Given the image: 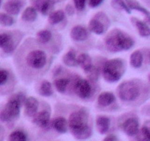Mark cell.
I'll return each mask as SVG.
<instances>
[{
	"label": "cell",
	"mask_w": 150,
	"mask_h": 141,
	"mask_svg": "<svg viewBox=\"0 0 150 141\" xmlns=\"http://www.w3.org/2000/svg\"><path fill=\"white\" fill-rule=\"evenodd\" d=\"M89 114L85 108L73 112L68 120L69 128L73 137L78 140H86L92 135V129L88 124Z\"/></svg>",
	"instance_id": "1"
},
{
	"label": "cell",
	"mask_w": 150,
	"mask_h": 141,
	"mask_svg": "<svg viewBox=\"0 0 150 141\" xmlns=\"http://www.w3.org/2000/svg\"><path fill=\"white\" fill-rule=\"evenodd\" d=\"M105 46L111 52L126 51L133 47L134 41L130 36L119 29H114L105 37Z\"/></svg>",
	"instance_id": "2"
},
{
	"label": "cell",
	"mask_w": 150,
	"mask_h": 141,
	"mask_svg": "<svg viewBox=\"0 0 150 141\" xmlns=\"http://www.w3.org/2000/svg\"><path fill=\"white\" fill-rule=\"evenodd\" d=\"M26 98L21 92L14 94L1 109L0 119L2 122H10L17 119L20 115L21 107L24 104Z\"/></svg>",
	"instance_id": "3"
},
{
	"label": "cell",
	"mask_w": 150,
	"mask_h": 141,
	"mask_svg": "<svg viewBox=\"0 0 150 141\" xmlns=\"http://www.w3.org/2000/svg\"><path fill=\"white\" fill-rule=\"evenodd\" d=\"M125 70V66L122 60L120 58L111 59L104 63L103 75L107 82H115L121 79Z\"/></svg>",
	"instance_id": "4"
},
{
	"label": "cell",
	"mask_w": 150,
	"mask_h": 141,
	"mask_svg": "<svg viewBox=\"0 0 150 141\" xmlns=\"http://www.w3.org/2000/svg\"><path fill=\"white\" fill-rule=\"evenodd\" d=\"M118 95L124 101H133L137 99L141 94V88L134 80L126 81L119 85L117 88Z\"/></svg>",
	"instance_id": "5"
},
{
	"label": "cell",
	"mask_w": 150,
	"mask_h": 141,
	"mask_svg": "<svg viewBox=\"0 0 150 141\" xmlns=\"http://www.w3.org/2000/svg\"><path fill=\"white\" fill-rule=\"evenodd\" d=\"M47 62L46 54L40 49H35L29 51L26 57V63L28 66L33 69L39 70L45 66Z\"/></svg>",
	"instance_id": "6"
},
{
	"label": "cell",
	"mask_w": 150,
	"mask_h": 141,
	"mask_svg": "<svg viewBox=\"0 0 150 141\" xmlns=\"http://www.w3.org/2000/svg\"><path fill=\"white\" fill-rule=\"evenodd\" d=\"M109 24L108 16L103 12H99L89 21V28L91 32L97 35H101L108 27Z\"/></svg>",
	"instance_id": "7"
},
{
	"label": "cell",
	"mask_w": 150,
	"mask_h": 141,
	"mask_svg": "<svg viewBox=\"0 0 150 141\" xmlns=\"http://www.w3.org/2000/svg\"><path fill=\"white\" fill-rule=\"evenodd\" d=\"M73 89L78 96L86 99L92 94V86L88 80L85 79H79L75 82Z\"/></svg>",
	"instance_id": "8"
},
{
	"label": "cell",
	"mask_w": 150,
	"mask_h": 141,
	"mask_svg": "<svg viewBox=\"0 0 150 141\" xmlns=\"http://www.w3.org/2000/svg\"><path fill=\"white\" fill-rule=\"evenodd\" d=\"M0 46L4 53L10 54L16 48V43L13 36L8 32H1L0 35Z\"/></svg>",
	"instance_id": "9"
},
{
	"label": "cell",
	"mask_w": 150,
	"mask_h": 141,
	"mask_svg": "<svg viewBox=\"0 0 150 141\" xmlns=\"http://www.w3.org/2000/svg\"><path fill=\"white\" fill-rule=\"evenodd\" d=\"M51 113L49 110H44L37 113L33 118V123L42 129H48L51 124Z\"/></svg>",
	"instance_id": "10"
},
{
	"label": "cell",
	"mask_w": 150,
	"mask_h": 141,
	"mask_svg": "<svg viewBox=\"0 0 150 141\" xmlns=\"http://www.w3.org/2000/svg\"><path fill=\"white\" fill-rule=\"evenodd\" d=\"M122 130L130 137H133L139 132V123L135 118H127L122 123Z\"/></svg>",
	"instance_id": "11"
},
{
	"label": "cell",
	"mask_w": 150,
	"mask_h": 141,
	"mask_svg": "<svg viewBox=\"0 0 150 141\" xmlns=\"http://www.w3.org/2000/svg\"><path fill=\"white\" fill-rule=\"evenodd\" d=\"M24 112L25 114L28 117H35L38 113V107H39V101L36 98L30 96L26 98L24 103Z\"/></svg>",
	"instance_id": "12"
},
{
	"label": "cell",
	"mask_w": 150,
	"mask_h": 141,
	"mask_svg": "<svg viewBox=\"0 0 150 141\" xmlns=\"http://www.w3.org/2000/svg\"><path fill=\"white\" fill-rule=\"evenodd\" d=\"M89 36L87 29L81 25H77L72 28L70 31V37L76 41H83Z\"/></svg>",
	"instance_id": "13"
},
{
	"label": "cell",
	"mask_w": 150,
	"mask_h": 141,
	"mask_svg": "<svg viewBox=\"0 0 150 141\" xmlns=\"http://www.w3.org/2000/svg\"><path fill=\"white\" fill-rule=\"evenodd\" d=\"M4 10L10 15H18L22 7V2L20 0H10L4 4Z\"/></svg>",
	"instance_id": "14"
},
{
	"label": "cell",
	"mask_w": 150,
	"mask_h": 141,
	"mask_svg": "<svg viewBox=\"0 0 150 141\" xmlns=\"http://www.w3.org/2000/svg\"><path fill=\"white\" fill-rule=\"evenodd\" d=\"M131 21L137 28L138 32L141 36L144 38L150 36V27L145 22L139 20L136 17H132Z\"/></svg>",
	"instance_id": "15"
},
{
	"label": "cell",
	"mask_w": 150,
	"mask_h": 141,
	"mask_svg": "<svg viewBox=\"0 0 150 141\" xmlns=\"http://www.w3.org/2000/svg\"><path fill=\"white\" fill-rule=\"evenodd\" d=\"M111 120L109 118L104 115H100L96 118V127L98 132L102 135L106 133L110 128Z\"/></svg>",
	"instance_id": "16"
},
{
	"label": "cell",
	"mask_w": 150,
	"mask_h": 141,
	"mask_svg": "<svg viewBox=\"0 0 150 141\" xmlns=\"http://www.w3.org/2000/svg\"><path fill=\"white\" fill-rule=\"evenodd\" d=\"M128 4L129 7L132 10H137V11L141 12L146 16V21L148 24H150V12L146 10L145 7H144L137 0H125Z\"/></svg>",
	"instance_id": "17"
},
{
	"label": "cell",
	"mask_w": 150,
	"mask_h": 141,
	"mask_svg": "<svg viewBox=\"0 0 150 141\" xmlns=\"http://www.w3.org/2000/svg\"><path fill=\"white\" fill-rule=\"evenodd\" d=\"M115 100V95L111 92H103L98 97V103L101 107H108Z\"/></svg>",
	"instance_id": "18"
},
{
	"label": "cell",
	"mask_w": 150,
	"mask_h": 141,
	"mask_svg": "<svg viewBox=\"0 0 150 141\" xmlns=\"http://www.w3.org/2000/svg\"><path fill=\"white\" fill-rule=\"evenodd\" d=\"M51 125H52L53 128L59 133L67 132V129L69 127L68 121L63 117H59L54 119Z\"/></svg>",
	"instance_id": "19"
},
{
	"label": "cell",
	"mask_w": 150,
	"mask_h": 141,
	"mask_svg": "<svg viewBox=\"0 0 150 141\" xmlns=\"http://www.w3.org/2000/svg\"><path fill=\"white\" fill-rule=\"evenodd\" d=\"M78 59V64L83 68L84 72L87 71L93 65H92V58L89 54H86V53H82V54H79V57H77Z\"/></svg>",
	"instance_id": "20"
},
{
	"label": "cell",
	"mask_w": 150,
	"mask_h": 141,
	"mask_svg": "<svg viewBox=\"0 0 150 141\" xmlns=\"http://www.w3.org/2000/svg\"><path fill=\"white\" fill-rule=\"evenodd\" d=\"M62 62L64 65L70 67H74L78 64V59L76 55V51L70 49L62 57Z\"/></svg>",
	"instance_id": "21"
},
{
	"label": "cell",
	"mask_w": 150,
	"mask_h": 141,
	"mask_svg": "<svg viewBox=\"0 0 150 141\" xmlns=\"http://www.w3.org/2000/svg\"><path fill=\"white\" fill-rule=\"evenodd\" d=\"M143 54L140 50H136L133 51L130 57V63L131 66L135 68H139L142 66L143 63Z\"/></svg>",
	"instance_id": "22"
},
{
	"label": "cell",
	"mask_w": 150,
	"mask_h": 141,
	"mask_svg": "<svg viewBox=\"0 0 150 141\" xmlns=\"http://www.w3.org/2000/svg\"><path fill=\"white\" fill-rule=\"evenodd\" d=\"M38 17V12L35 7H28L23 10L22 13L21 19L27 22H33Z\"/></svg>",
	"instance_id": "23"
},
{
	"label": "cell",
	"mask_w": 150,
	"mask_h": 141,
	"mask_svg": "<svg viewBox=\"0 0 150 141\" xmlns=\"http://www.w3.org/2000/svg\"><path fill=\"white\" fill-rule=\"evenodd\" d=\"M64 16L65 15H64V12L63 10H59L54 11L48 16V22L51 24H57L60 23L62 21L64 20Z\"/></svg>",
	"instance_id": "24"
},
{
	"label": "cell",
	"mask_w": 150,
	"mask_h": 141,
	"mask_svg": "<svg viewBox=\"0 0 150 141\" xmlns=\"http://www.w3.org/2000/svg\"><path fill=\"white\" fill-rule=\"evenodd\" d=\"M39 93L44 97H48L52 95L54 91L52 90V85H51V82L47 80L43 81L41 83L40 87L39 88Z\"/></svg>",
	"instance_id": "25"
},
{
	"label": "cell",
	"mask_w": 150,
	"mask_h": 141,
	"mask_svg": "<svg viewBox=\"0 0 150 141\" xmlns=\"http://www.w3.org/2000/svg\"><path fill=\"white\" fill-rule=\"evenodd\" d=\"M70 83V79L67 78H59L54 81V86L58 92L64 93Z\"/></svg>",
	"instance_id": "26"
},
{
	"label": "cell",
	"mask_w": 150,
	"mask_h": 141,
	"mask_svg": "<svg viewBox=\"0 0 150 141\" xmlns=\"http://www.w3.org/2000/svg\"><path fill=\"white\" fill-rule=\"evenodd\" d=\"M111 5L114 9L118 10H125L127 13L130 14L131 10L125 0H111Z\"/></svg>",
	"instance_id": "27"
},
{
	"label": "cell",
	"mask_w": 150,
	"mask_h": 141,
	"mask_svg": "<svg viewBox=\"0 0 150 141\" xmlns=\"http://www.w3.org/2000/svg\"><path fill=\"white\" fill-rule=\"evenodd\" d=\"M37 38L41 43H47L52 38V33L48 29L40 30L37 33Z\"/></svg>",
	"instance_id": "28"
},
{
	"label": "cell",
	"mask_w": 150,
	"mask_h": 141,
	"mask_svg": "<svg viewBox=\"0 0 150 141\" xmlns=\"http://www.w3.org/2000/svg\"><path fill=\"white\" fill-rule=\"evenodd\" d=\"M85 73H86L87 77L89 78L91 82H98V79H99L100 72V69L98 68V67L92 66L87 71L85 72Z\"/></svg>",
	"instance_id": "29"
},
{
	"label": "cell",
	"mask_w": 150,
	"mask_h": 141,
	"mask_svg": "<svg viewBox=\"0 0 150 141\" xmlns=\"http://www.w3.org/2000/svg\"><path fill=\"white\" fill-rule=\"evenodd\" d=\"M27 140L26 135L21 130H16L9 135V140L11 141H25Z\"/></svg>",
	"instance_id": "30"
},
{
	"label": "cell",
	"mask_w": 150,
	"mask_h": 141,
	"mask_svg": "<svg viewBox=\"0 0 150 141\" xmlns=\"http://www.w3.org/2000/svg\"><path fill=\"white\" fill-rule=\"evenodd\" d=\"M14 19L12 16H9L7 13H1L0 14V22L2 26H10L14 24Z\"/></svg>",
	"instance_id": "31"
},
{
	"label": "cell",
	"mask_w": 150,
	"mask_h": 141,
	"mask_svg": "<svg viewBox=\"0 0 150 141\" xmlns=\"http://www.w3.org/2000/svg\"><path fill=\"white\" fill-rule=\"evenodd\" d=\"M141 135L143 137L142 140H150V120L146 121L141 129Z\"/></svg>",
	"instance_id": "32"
},
{
	"label": "cell",
	"mask_w": 150,
	"mask_h": 141,
	"mask_svg": "<svg viewBox=\"0 0 150 141\" xmlns=\"http://www.w3.org/2000/svg\"><path fill=\"white\" fill-rule=\"evenodd\" d=\"M9 76H10V74H9L8 70H7L6 69L1 68V70H0V85H1V86H3V85L7 83Z\"/></svg>",
	"instance_id": "33"
},
{
	"label": "cell",
	"mask_w": 150,
	"mask_h": 141,
	"mask_svg": "<svg viewBox=\"0 0 150 141\" xmlns=\"http://www.w3.org/2000/svg\"><path fill=\"white\" fill-rule=\"evenodd\" d=\"M86 0H73L75 7L78 10L81 11L84 9L85 6H86Z\"/></svg>",
	"instance_id": "34"
},
{
	"label": "cell",
	"mask_w": 150,
	"mask_h": 141,
	"mask_svg": "<svg viewBox=\"0 0 150 141\" xmlns=\"http://www.w3.org/2000/svg\"><path fill=\"white\" fill-rule=\"evenodd\" d=\"M103 1V0H89V4L91 7L95 8V7H98Z\"/></svg>",
	"instance_id": "35"
},
{
	"label": "cell",
	"mask_w": 150,
	"mask_h": 141,
	"mask_svg": "<svg viewBox=\"0 0 150 141\" xmlns=\"http://www.w3.org/2000/svg\"><path fill=\"white\" fill-rule=\"evenodd\" d=\"M65 12L69 16H73L75 13V9L70 4H67L65 7Z\"/></svg>",
	"instance_id": "36"
},
{
	"label": "cell",
	"mask_w": 150,
	"mask_h": 141,
	"mask_svg": "<svg viewBox=\"0 0 150 141\" xmlns=\"http://www.w3.org/2000/svg\"><path fill=\"white\" fill-rule=\"evenodd\" d=\"M103 140L116 141V140H118V137L114 135H108V136H106L105 138H104Z\"/></svg>",
	"instance_id": "37"
},
{
	"label": "cell",
	"mask_w": 150,
	"mask_h": 141,
	"mask_svg": "<svg viewBox=\"0 0 150 141\" xmlns=\"http://www.w3.org/2000/svg\"><path fill=\"white\" fill-rule=\"evenodd\" d=\"M48 2H49L50 4H53V5H54V4H56L57 3H58L59 1H60V0H46Z\"/></svg>",
	"instance_id": "38"
},
{
	"label": "cell",
	"mask_w": 150,
	"mask_h": 141,
	"mask_svg": "<svg viewBox=\"0 0 150 141\" xmlns=\"http://www.w3.org/2000/svg\"><path fill=\"white\" fill-rule=\"evenodd\" d=\"M148 79H149V82H150V73H149V75H148Z\"/></svg>",
	"instance_id": "39"
},
{
	"label": "cell",
	"mask_w": 150,
	"mask_h": 141,
	"mask_svg": "<svg viewBox=\"0 0 150 141\" xmlns=\"http://www.w3.org/2000/svg\"><path fill=\"white\" fill-rule=\"evenodd\" d=\"M149 59H150V51H149Z\"/></svg>",
	"instance_id": "40"
}]
</instances>
